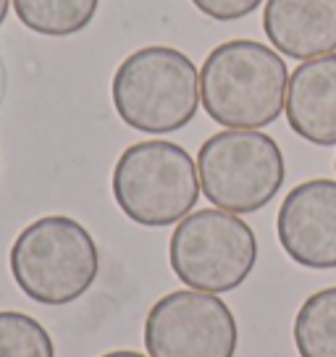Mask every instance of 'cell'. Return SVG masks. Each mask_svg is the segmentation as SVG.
I'll return each instance as SVG.
<instances>
[{
    "mask_svg": "<svg viewBox=\"0 0 336 357\" xmlns=\"http://www.w3.org/2000/svg\"><path fill=\"white\" fill-rule=\"evenodd\" d=\"M289 68L279 50L258 40H229L200 68L205 113L226 129H263L287 108Z\"/></svg>",
    "mask_w": 336,
    "mask_h": 357,
    "instance_id": "obj_1",
    "label": "cell"
},
{
    "mask_svg": "<svg viewBox=\"0 0 336 357\" xmlns=\"http://www.w3.org/2000/svg\"><path fill=\"white\" fill-rule=\"evenodd\" d=\"M111 100L126 126L145 134L184 129L200 108V71L171 45H145L121 61Z\"/></svg>",
    "mask_w": 336,
    "mask_h": 357,
    "instance_id": "obj_2",
    "label": "cell"
},
{
    "mask_svg": "<svg viewBox=\"0 0 336 357\" xmlns=\"http://www.w3.org/2000/svg\"><path fill=\"white\" fill-rule=\"evenodd\" d=\"M16 287L40 305L61 307L92 289L100 273V255L92 234L68 215L32 221L11 247Z\"/></svg>",
    "mask_w": 336,
    "mask_h": 357,
    "instance_id": "obj_3",
    "label": "cell"
},
{
    "mask_svg": "<svg viewBox=\"0 0 336 357\" xmlns=\"http://www.w3.org/2000/svg\"><path fill=\"white\" fill-rule=\"evenodd\" d=\"M113 200L129 221L150 229L187 218L200 200L197 163L176 142L145 139L129 145L111 176Z\"/></svg>",
    "mask_w": 336,
    "mask_h": 357,
    "instance_id": "obj_4",
    "label": "cell"
},
{
    "mask_svg": "<svg viewBox=\"0 0 336 357\" xmlns=\"http://www.w3.org/2000/svg\"><path fill=\"white\" fill-rule=\"evenodd\" d=\"M197 176L211 205L245 215L266 208L279 195L287 163L270 134L260 129H224L202 142Z\"/></svg>",
    "mask_w": 336,
    "mask_h": 357,
    "instance_id": "obj_5",
    "label": "cell"
},
{
    "mask_svg": "<svg viewBox=\"0 0 336 357\" xmlns=\"http://www.w3.org/2000/svg\"><path fill=\"white\" fill-rule=\"evenodd\" d=\"M168 260L190 289L224 294L242 287L258 263V239L242 215L202 208L181 218L171 234Z\"/></svg>",
    "mask_w": 336,
    "mask_h": 357,
    "instance_id": "obj_6",
    "label": "cell"
},
{
    "mask_svg": "<svg viewBox=\"0 0 336 357\" xmlns=\"http://www.w3.org/2000/svg\"><path fill=\"white\" fill-rule=\"evenodd\" d=\"M236 318L221 297L179 289L150 307L145 347L150 357H234Z\"/></svg>",
    "mask_w": 336,
    "mask_h": 357,
    "instance_id": "obj_7",
    "label": "cell"
},
{
    "mask_svg": "<svg viewBox=\"0 0 336 357\" xmlns=\"http://www.w3.org/2000/svg\"><path fill=\"white\" fill-rule=\"evenodd\" d=\"M284 252L303 268H336V181L310 178L284 197L276 215Z\"/></svg>",
    "mask_w": 336,
    "mask_h": 357,
    "instance_id": "obj_8",
    "label": "cell"
},
{
    "mask_svg": "<svg viewBox=\"0 0 336 357\" xmlns=\"http://www.w3.org/2000/svg\"><path fill=\"white\" fill-rule=\"evenodd\" d=\"M263 32L284 58L313 61L336 53V0H268Z\"/></svg>",
    "mask_w": 336,
    "mask_h": 357,
    "instance_id": "obj_9",
    "label": "cell"
},
{
    "mask_svg": "<svg viewBox=\"0 0 336 357\" xmlns=\"http://www.w3.org/2000/svg\"><path fill=\"white\" fill-rule=\"evenodd\" d=\"M287 121L305 142L336 145V53L303 61L289 77Z\"/></svg>",
    "mask_w": 336,
    "mask_h": 357,
    "instance_id": "obj_10",
    "label": "cell"
},
{
    "mask_svg": "<svg viewBox=\"0 0 336 357\" xmlns=\"http://www.w3.org/2000/svg\"><path fill=\"white\" fill-rule=\"evenodd\" d=\"M19 22L43 37H71L87 29L100 0H13Z\"/></svg>",
    "mask_w": 336,
    "mask_h": 357,
    "instance_id": "obj_11",
    "label": "cell"
},
{
    "mask_svg": "<svg viewBox=\"0 0 336 357\" xmlns=\"http://www.w3.org/2000/svg\"><path fill=\"white\" fill-rule=\"evenodd\" d=\"M294 344L300 357H336V287L303 302L294 318Z\"/></svg>",
    "mask_w": 336,
    "mask_h": 357,
    "instance_id": "obj_12",
    "label": "cell"
},
{
    "mask_svg": "<svg viewBox=\"0 0 336 357\" xmlns=\"http://www.w3.org/2000/svg\"><path fill=\"white\" fill-rule=\"evenodd\" d=\"M0 357H56V347L32 315L0 310Z\"/></svg>",
    "mask_w": 336,
    "mask_h": 357,
    "instance_id": "obj_13",
    "label": "cell"
},
{
    "mask_svg": "<svg viewBox=\"0 0 336 357\" xmlns=\"http://www.w3.org/2000/svg\"><path fill=\"white\" fill-rule=\"evenodd\" d=\"M263 0H192V6L213 22H239L258 11Z\"/></svg>",
    "mask_w": 336,
    "mask_h": 357,
    "instance_id": "obj_14",
    "label": "cell"
},
{
    "mask_svg": "<svg viewBox=\"0 0 336 357\" xmlns=\"http://www.w3.org/2000/svg\"><path fill=\"white\" fill-rule=\"evenodd\" d=\"M100 357H147L142 352H135V349H116V352H105Z\"/></svg>",
    "mask_w": 336,
    "mask_h": 357,
    "instance_id": "obj_15",
    "label": "cell"
},
{
    "mask_svg": "<svg viewBox=\"0 0 336 357\" xmlns=\"http://www.w3.org/2000/svg\"><path fill=\"white\" fill-rule=\"evenodd\" d=\"M13 0H0V26L6 22V16H8V8H11Z\"/></svg>",
    "mask_w": 336,
    "mask_h": 357,
    "instance_id": "obj_16",
    "label": "cell"
},
{
    "mask_svg": "<svg viewBox=\"0 0 336 357\" xmlns=\"http://www.w3.org/2000/svg\"><path fill=\"white\" fill-rule=\"evenodd\" d=\"M0 87H3V77H0Z\"/></svg>",
    "mask_w": 336,
    "mask_h": 357,
    "instance_id": "obj_17",
    "label": "cell"
},
{
    "mask_svg": "<svg viewBox=\"0 0 336 357\" xmlns=\"http://www.w3.org/2000/svg\"><path fill=\"white\" fill-rule=\"evenodd\" d=\"M334 168H336V163H334Z\"/></svg>",
    "mask_w": 336,
    "mask_h": 357,
    "instance_id": "obj_18",
    "label": "cell"
}]
</instances>
